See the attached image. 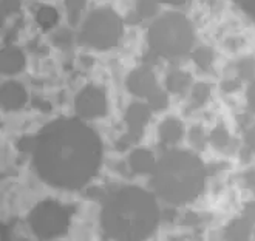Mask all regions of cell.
Masks as SVG:
<instances>
[{"label": "cell", "mask_w": 255, "mask_h": 241, "mask_svg": "<svg viewBox=\"0 0 255 241\" xmlns=\"http://www.w3.org/2000/svg\"><path fill=\"white\" fill-rule=\"evenodd\" d=\"M101 162V142L79 120H56L37 136L34 165L48 184L79 189L92 178Z\"/></svg>", "instance_id": "6da1fadb"}, {"label": "cell", "mask_w": 255, "mask_h": 241, "mask_svg": "<svg viewBox=\"0 0 255 241\" xmlns=\"http://www.w3.org/2000/svg\"><path fill=\"white\" fill-rule=\"evenodd\" d=\"M158 223V207L150 195L127 187L107 200L102 210L106 232L119 240H141L152 234Z\"/></svg>", "instance_id": "7a4b0ae2"}, {"label": "cell", "mask_w": 255, "mask_h": 241, "mask_svg": "<svg viewBox=\"0 0 255 241\" xmlns=\"http://www.w3.org/2000/svg\"><path fill=\"white\" fill-rule=\"evenodd\" d=\"M204 186V167L197 156L172 152L155 167L153 187L164 200L184 204L198 197Z\"/></svg>", "instance_id": "3957f363"}, {"label": "cell", "mask_w": 255, "mask_h": 241, "mask_svg": "<svg viewBox=\"0 0 255 241\" xmlns=\"http://www.w3.org/2000/svg\"><path fill=\"white\" fill-rule=\"evenodd\" d=\"M193 33L189 20L176 12H167L148 29V42L152 50L161 56L175 57L189 51Z\"/></svg>", "instance_id": "277c9868"}, {"label": "cell", "mask_w": 255, "mask_h": 241, "mask_svg": "<svg viewBox=\"0 0 255 241\" xmlns=\"http://www.w3.org/2000/svg\"><path fill=\"white\" fill-rule=\"evenodd\" d=\"M121 36V20L112 9H96L84 23L81 40L98 50H107L118 43Z\"/></svg>", "instance_id": "5b68a950"}, {"label": "cell", "mask_w": 255, "mask_h": 241, "mask_svg": "<svg viewBox=\"0 0 255 241\" xmlns=\"http://www.w3.org/2000/svg\"><path fill=\"white\" fill-rule=\"evenodd\" d=\"M29 223H31V228L37 237L51 238L67 231L68 214L56 201H45L31 212Z\"/></svg>", "instance_id": "8992f818"}, {"label": "cell", "mask_w": 255, "mask_h": 241, "mask_svg": "<svg viewBox=\"0 0 255 241\" xmlns=\"http://www.w3.org/2000/svg\"><path fill=\"white\" fill-rule=\"evenodd\" d=\"M106 96L95 87H87L76 98V112L84 118H99L106 115Z\"/></svg>", "instance_id": "52a82bcc"}, {"label": "cell", "mask_w": 255, "mask_h": 241, "mask_svg": "<svg viewBox=\"0 0 255 241\" xmlns=\"http://www.w3.org/2000/svg\"><path fill=\"white\" fill-rule=\"evenodd\" d=\"M127 85L130 88V92L136 96L141 98H147L148 101H152L155 96H158L159 93H162L152 71H148L147 68H139L134 70L128 79H127Z\"/></svg>", "instance_id": "ba28073f"}, {"label": "cell", "mask_w": 255, "mask_h": 241, "mask_svg": "<svg viewBox=\"0 0 255 241\" xmlns=\"http://www.w3.org/2000/svg\"><path fill=\"white\" fill-rule=\"evenodd\" d=\"M148 109L145 107L144 104H133L131 107L127 110L126 113V120L130 127V133L133 134L134 138H138L141 131H142V127L145 125V122L148 120Z\"/></svg>", "instance_id": "9c48e42d"}, {"label": "cell", "mask_w": 255, "mask_h": 241, "mask_svg": "<svg viewBox=\"0 0 255 241\" xmlns=\"http://www.w3.org/2000/svg\"><path fill=\"white\" fill-rule=\"evenodd\" d=\"M26 101V93L22 85L16 82H6L2 87V104L8 110L20 109Z\"/></svg>", "instance_id": "30bf717a"}, {"label": "cell", "mask_w": 255, "mask_h": 241, "mask_svg": "<svg viewBox=\"0 0 255 241\" xmlns=\"http://www.w3.org/2000/svg\"><path fill=\"white\" fill-rule=\"evenodd\" d=\"M23 54L17 48H6L2 51V71L6 74H14L22 70L23 67Z\"/></svg>", "instance_id": "8fae6325"}, {"label": "cell", "mask_w": 255, "mask_h": 241, "mask_svg": "<svg viewBox=\"0 0 255 241\" xmlns=\"http://www.w3.org/2000/svg\"><path fill=\"white\" fill-rule=\"evenodd\" d=\"M128 161H130V167L136 173H148V172L155 170L153 158L147 150H134V152L130 155Z\"/></svg>", "instance_id": "7c38bea8"}, {"label": "cell", "mask_w": 255, "mask_h": 241, "mask_svg": "<svg viewBox=\"0 0 255 241\" xmlns=\"http://www.w3.org/2000/svg\"><path fill=\"white\" fill-rule=\"evenodd\" d=\"M183 134V125L176 119H167L159 125V138L162 142L173 144Z\"/></svg>", "instance_id": "4fadbf2b"}, {"label": "cell", "mask_w": 255, "mask_h": 241, "mask_svg": "<svg viewBox=\"0 0 255 241\" xmlns=\"http://www.w3.org/2000/svg\"><path fill=\"white\" fill-rule=\"evenodd\" d=\"M190 82V76L183 71H173L167 78V88L173 93H183Z\"/></svg>", "instance_id": "5bb4252c"}, {"label": "cell", "mask_w": 255, "mask_h": 241, "mask_svg": "<svg viewBox=\"0 0 255 241\" xmlns=\"http://www.w3.org/2000/svg\"><path fill=\"white\" fill-rule=\"evenodd\" d=\"M249 220H237L234 221L229 228H228V232H226V237L231 238V240H245L249 237V232H251V228H249Z\"/></svg>", "instance_id": "9a60e30c"}, {"label": "cell", "mask_w": 255, "mask_h": 241, "mask_svg": "<svg viewBox=\"0 0 255 241\" xmlns=\"http://www.w3.org/2000/svg\"><path fill=\"white\" fill-rule=\"evenodd\" d=\"M36 19H37V23L43 29H50L51 26H54V23L57 20V12L51 6H42L37 11V17Z\"/></svg>", "instance_id": "2e32d148"}, {"label": "cell", "mask_w": 255, "mask_h": 241, "mask_svg": "<svg viewBox=\"0 0 255 241\" xmlns=\"http://www.w3.org/2000/svg\"><path fill=\"white\" fill-rule=\"evenodd\" d=\"M237 71L242 79H255V59L248 57L240 60L237 65Z\"/></svg>", "instance_id": "e0dca14e"}, {"label": "cell", "mask_w": 255, "mask_h": 241, "mask_svg": "<svg viewBox=\"0 0 255 241\" xmlns=\"http://www.w3.org/2000/svg\"><path fill=\"white\" fill-rule=\"evenodd\" d=\"M85 5V0H65V6L68 12V20L71 25H76L81 16V11Z\"/></svg>", "instance_id": "ac0fdd59"}, {"label": "cell", "mask_w": 255, "mask_h": 241, "mask_svg": "<svg viewBox=\"0 0 255 241\" xmlns=\"http://www.w3.org/2000/svg\"><path fill=\"white\" fill-rule=\"evenodd\" d=\"M136 8H138V16L142 19H147V17H152L156 12L158 5L155 0H138Z\"/></svg>", "instance_id": "d6986e66"}, {"label": "cell", "mask_w": 255, "mask_h": 241, "mask_svg": "<svg viewBox=\"0 0 255 241\" xmlns=\"http://www.w3.org/2000/svg\"><path fill=\"white\" fill-rule=\"evenodd\" d=\"M212 51L211 50H207V48H200L195 51L193 54V60L197 62L201 68H207L209 65H211L212 62Z\"/></svg>", "instance_id": "ffe728a7"}, {"label": "cell", "mask_w": 255, "mask_h": 241, "mask_svg": "<svg viewBox=\"0 0 255 241\" xmlns=\"http://www.w3.org/2000/svg\"><path fill=\"white\" fill-rule=\"evenodd\" d=\"M211 95V87L206 85V84H198L193 87V92H192V98L197 104H204L206 99Z\"/></svg>", "instance_id": "44dd1931"}, {"label": "cell", "mask_w": 255, "mask_h": 241, "mask_svg": "<svg viewBox=\"0 0 255 241\" xmlns=\"http://www.w3.org/2000/svg\"><path fill=\"white\" fill-rule=\"evenodd\" d=\"M229 142V134L226 131V128H223L221 125L217 127L214 131H212V144L218 148H223Z\"/></svg>", "instance_id": "7402d4cb"}, {"label": "cell", "mask_w": 255, "mask_h": 241, "mask_svg": "<svg viewBox=\"0 0 255 241\" xmlns=\"http://www.w3.org/2000/svg\"><path fill=\"white\" fill-rule=\"evenodd\" d=\"M53 40L56 45H59V47H67V45H70V42H71V33L67 31V29H59V31L54 34Z\"/></svg>", "instance_id": "603a6c76"}, {"label": "cell", "mask_w": 255, "mask_h": 241, "mask_svg": "<svg viewBox=\"0 0 255 241\" xmlns=\"http://www.w3.org/2000/svg\"><path fill=\"white\" fill-rule=\"evenodd\" d=\"M36 144H37V139H34V138H22L19 142H17V148L20 150V152H25V153H28V152H34V148H36Z\"/></svg>", "instance_id": "cb8c5ba5"}, {"label": "cell", "mask_w": 255, "mask_h": 241, "mask_svg": "<svg viewBox=\"0 0 255 241\" xmlns=\"http://www.w3.org/2000/svg\"><path fill=\"white\" fill-rule=\"evenodd\" d=\"M190 141L195 147H203L204 144V134H203V130L198 128V127H195L190 130Z\"/></svg>", "instance_id": "d4e9b609"}, {"label": "cell", "mask_w": 255, "mask_h": 241, "mask_svg": "<svg viewBox=\"0 0 255 241\" xmlns=\"http://www.w3.org/2000/svg\"><path fill=\"white\" fill-rule=\"evenodd\" d=\"M20 6V0H2V12L3 14H11L17 11Z\"/></svg>", "instance_id": "484cf974"}, {"label": "cell", "mask_w": 255, "mask_h": 241, "mask_svg": "<svg viewBox=\"0 0 255 241\" xmlns=\"http://www.w3.org/2000/svg\"><path fill=\"white\" fill-rule=\"evenodd\" d=\"M246 144L251 152H255V125L249 128V131L246 133Z\"/></svg>", "instance_id": "4316f807"}, {"label": "cell", "mask_w": 255, "mask_h": 241, "mask_svg": "<svg viewBox=\"0 0 255 241\" xmlns=\"http://www.w3.org/2000/svg\"><path fill=\"white\" fill-rule=\"evenodd\" d=\"M248 101H249L251 109L255 112V79H254L252 85H251L249 90H248Z\"/></svg>", "instance_id": "83f0119b"}, {"label": "cell", "mask_w": 255, "mask_h": 241, "mask_svg": "<svg viewBox=\"0 0 255 241\" xmlns=\"http://www.w3.org/2000/svg\"><path fill=\"white\" fill-rule=\"evenodd\" d=\"M240 87V82L238 81H226L223 84V88L226 90L228 93H231V92H234V90H237Z\"/></svg>", "instance_id": "f1b7e54d"}, {"label": "cell", "mask_w": 255, "mask_h": 241, "mask_svg": "<svg viewBox=\"0 0 255 241\" xmlns=\"http://www.w3.org/2000/svg\"><path fill=\"white\" fill-rule=\"evenodd\" d=\"M246 183H248V186L255 187V170H252V172L246 173Z\"/></svg>", "instance_id": "f546056e"}, {"label": "cell", "mask_w": 255, "mask_h": 241, "mask_svg": "<svg viewBox=\"0 0 255 241\" xmlns=\"http://www.w3.org/2000/svg\"><path fill=\"white\" fill-rule=\"evenodd\" d=\"M161 2H164V3H170V5H183V3L187 2V0H161Z\"/></svg>", "instance_id": "4dcf8cb0"}]
</instances>
